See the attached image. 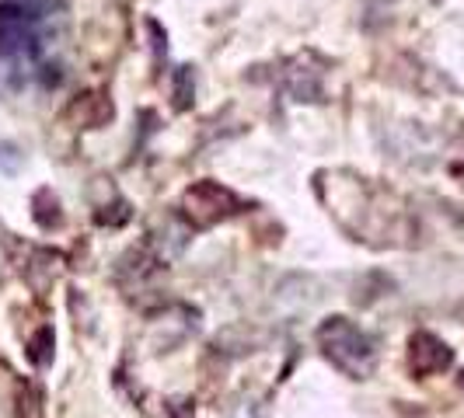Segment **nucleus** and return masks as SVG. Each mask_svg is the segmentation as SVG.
Here are the masks:
<instances>
[{
  "instance_id": "20e7f679",
  "label": "nucleus",
  "mask_w": 464,
  "mask_h": 418,
  "mask_svg": "<svg viewBox=\"0 0 464 418\" xmlns=\"http://www.w3.org/2000/svg\"><path fill=\"white\" fill-rule=\"evenodd\" d=\"M450 363H454V352L437 335L416 331L409 338V370L416 376H437V373L450 370Z\"/></svg>"
},
{
  "instance_id": "f257e3e1",
  "label": "nucleus",
  "mask_w": 464,
  "mask_h": 418,
  "mask_svg": "<svg viewBox=\"0 0 464 418\" xmlns=\"http://www.w3.org/2000/svg\"><path fill=\"white\" fill-rule=\"evenodd\" d=\"M314 338H318V348H322V356H325L328 363L339 373L353 376V380H367L373 366H377L373 338L360 325H353L349 318H343V314L325 318L318 325V331H314Z\"/></svg>"
},
{
  "instance_id": "f03ea898",
  "label": "nucleus",
  "mask_w": 464,
  "mask_h": 418,
  "mask_svg": "<svg viewBox=\"0 0 464 418\" xmlns=\"http://www.w3.org/2000/svg\"><path fill=\"white\" fill-rule=\"evenodd\" d=\"M237 209H241V199H237L227 185L209 182V178L207 182H196V185L186 188V195H182V213H186L196 227H213V223L234 216Z\"/></svg>"
},
{
  "instance_id": "39448f33",
  "label": "nucleus",
  "mask_w": 464,
  "mask_h": 418,
  "mask_svg": "<svg viewBox=\"0 0 464 418\" xmlns=\"http://www.w3.org/2000/svg\"><path fill=\"white\" fill-rule=\"evenodd\" d=\"M461 384H464V376H461Z\"/></svg>"
},
{
  "instance_id": "7ed1b4c3",
  "label": "nucleus",
  "mask_w": 464,
  "mask_h": 418,
  "mask_svg": "<svg viewBox=\"0 0 464 418\" xmlns=\"http://www.w3.org/2000/svg\"><path fill=\"white\" fill-rule=\"evenodd\" d=\"M35 46V32H32V14L24 4L4 0L0 4V56L4 60H18L28 56Z\"/></svg>"
}]
</instances>
